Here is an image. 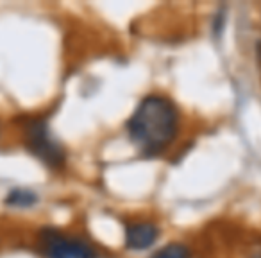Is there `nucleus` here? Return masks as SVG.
<instances>
[{
	"label": "nucleus",
	"mask_w": 261,
	"mask_h": 258,
	"mask_svg": "<svg viewBox=\"0 0 261 258\" xmlns=\"http://www.w3.org/2000/svg\"><path fill=\"white\" fill-rule=\"evenodd\" d=\"M257 63L261 66V41H257Z\"/></svg>",
	"instance_id": "obj_8"
},
{
	"label": "nucleus",
	"mask_w": 261,
	"mask_h": 258,
	"mask_svg": "<svg viewBox=\"0 0 261 258\" xmlns=\"http://www.w3.org/2000/svg\"><path fill=\"white\" fill-rule=\"evenodd\" d=\"M250 258H261V249L257 251V253H254V254H252V256H250Z\"/></svg>",
	"instance_id": "obj_9"
},
{
	"label": "nucleus",
	"mask_w": 261,
	"mask_h": 258,
	"mask_svg": "<svg viewBox=\"0 0 261 258\" xmlns=\"http://www.w3.org/2000/svg\"><path fill=\"white\" fill-rule=\"evenodd\" d=\"M181 129V113L172 99L160 93L143 97L125 120L127 136L143 158H156L170 147Z\"/></svg>",
	"instance_id": "obj_1"
},
{
	"label": "nucleus",
	"mask_w": 261,
	"mask_h": 258,
	"mask_svg": "<svg viewBox=\"0 0 261 258\" xmlns=\"http://www.w3.org/2000/svg\"><path fill=\"white\" fill-rule=\"evenodd\" d=\"M161 237V229L154 222L135 221L129 222L123 231V244L129 251H145L150 249Z\"/></svg>",
	"instance_id": "obj_4"
},
{
	"label": "nucleus",
	"mask_w": 261,
	"mask_h": 258,
	"mask_svg": "<svg viewBox=\"0 0 261 258\" xmlns=\"http://www.w3.org/2000/svg\"><path fill=\"white\" fill-rule=\"evenodd\" d=\"M38 203H40V196L33 189H25V186L11 189L4 199V204L9 208H33Z\"/></svg>",
	"instance_id": "obj_5"
},
{
	"label": "nucleus",
	"mask_w": 261,
	"mask_h": 258,
	"mask_svg": "<svg viewBox=\"0 0 261 258\" xmlns=\"http://www.w3.org/2000/svg\"><path fill=\"white\" fill-rule=\"evenodd\" d=\"M23 146L31 156L50 171L65 169L66 151L63 144L54 138L48 120L43 116H34L23 126Z\"/></svg>",
	"instance_id": "obj_2"
},
{
	"label": "nucleus",
	"mask_w": 261,
	"mask_h": 258,
	"mask_svg": "<svg viewBox=\"0 0 261 258\" xmlns=\"http://www.w3.org/2000/svg\"><path fill=\"white\" fill-rule=\"evenodd\" d=\"M225 20H227L225 8H220L218 11H215L213 20H211V34H213V40H220L222 38L224 29H225Z\"/></svg>",
	"instance_id": "obj_7"
},
{
	"label": "nucleus",
	"mask_w": 261,
	"mask_h": 258,
	"mask_svg": "<svg viewBox=\"0 0 261 258\" xmlns=\"http://www.w3.org/2000/svg\"><path fill=\"white\" fill-rule=\"evenodd\" d=\"M150 258H192V251L181 242H170L156 251Z\"/></svg>",
	"instance_id": "obj_6"
},
{
	"label": "nucleus",
	"mask_w": 261,
	"mask_h": 258,
	"mask_svg": "<svg viewBox=\"0 0 261 258\" xmlns=\"http://www.w3.org/2000/svg\"><path fill=\"white\" fill-rule=\"evenodd\" d=\"M38 249L43 258H100L98 249L79 235L61 228L43 226L38 229Z\"/></svg>",
	"instance_id": "obj_3"
}]
</instances>
